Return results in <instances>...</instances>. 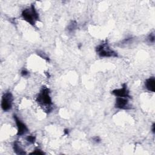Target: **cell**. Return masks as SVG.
<instances>
[{"mask_svg":"<svg viewBox=\"0 0 155 155\" xmlns=\"http://www.w3.org/2000/svg\"><path fill=\"white\" fill-rule=\"evenodd\" d=\"M21 16L24 20L32 26H35L36 22L40 19L39 14L33 4H32L30 7L24 9L21 13Z\"/></svg>","mask_w":155,"mask_h":155,"instance_id":"6da1fadb","label":"cell"},{"mask_svg":"<svg viewBox=\"0 0 155 155\" xmlns=\"http://www.w3.org/2000/svg\"><path fill=\"white\" fill-rule=\"evenodd\" d=\"M36 102L41 106L45 107L47 108L51 109V106L52 105V101L50 96V90L46 87H43L40 92L39 93L37 98ZM50 109V110H51Z\"/></svg>","mask_w":155,"mask_h":155,"instance_id":"7a4b0ae2","label":"cell"},{"mask_svg":"<svg viewBox=\"0 0 155 155\" xmlns=\"http://www.w3.org/2000/svg\"><path fill=\"white\" fill-rule=\"evenodd\" d=\"M96 53L101 58H116L118 53L111 49L107 41H104L96 47Z\"/></svg>","mask_w":155,"mask_h":155,"instance_id":"3957f363","label":"cell"},{"mask_svg":"<svg viewBox=\"0 0 155 155\" xmlns=\"http://www.w3.org/2000/svg\"><path fill=\"white\" fill-rule=\"evenodd\" d=\"M13 97L10 92L5 93L2 96L1 106L4 111H7L12 109Z\"/></svg>","mask_w":155,"mask_h":155,"instance_id":"277c9868","label":"cell"},{"mask_svg":"<svg viewBox=\"0 0 155 155\" xmlns=\"http://www.w3.org/2000/svg\"><path fill=\"white\" fill-rule=\"evenodd\" d=\"M13 118L15 121L18 131H17V135L18 136H22L25 134H26L28 132V128L26 125L24 123H23L18 118V116L16 114L13 115Z\"/></svg>","mask_w":155,"mask_h":155,"instance_id":"5b68a950","label":"cell"},{"mask_svg":"<svg viewBox=\"0 0 155 155\" xmlns=\"http://www.w3.org/2000/svg\"><path fill=\"white\" fill-rule=\"evenodd\" d=\"M111 93L115 96L116 97H121V98H130V95L129 94V91L127 87V85L124 84L123 85L122 88L118 89L113 90Z\"/></svg>","mask_w":155,"mask_h":155,"instance_id":"8992f818","label":"cell"},{"mask_svg":"<svg viewBox=\"0 0 155 155\" xmlns=\"http://www.w3.org/2000/svg\"><path fill=\"white\" fill-rule=\"evenodd\" d=\"M115 107L121 110H128L131 108L128 103V98H121V97H116Z\"/></svg>","mask_w":155,"mask_h":155,"instance_id":"52a82bcc","label":"cell"},{"mask_svg":"<svg viewBox=\"0 0 155 155\" xmlns=\"http://www.w3.org/2000/svg\"><path fill=\"white\" fill-rule=\"evenodd\" d=\"M145 89L151 92H155V78L154 77H150L147 79L144 83Z\"/></svg>","mask_w":155,"mask_h":155,"instance_id":"ba28073f","label":"cell"},{"mask_svg":"<svg viewBox=\"0 0 155 155\" xmlns=\"http://www.w3.org/2000/svg\"><path fill=\"white\" fill-rule=\"evenodd\" d=\"M13 150L15 151V153L16 154L18 155H23L26 154L25 151L23 150V148L21 147L20 144H19V142L18 141H15L13 143Z\"/></svg>","mask_w":155,"mask_h":155,"instance_id":"9c48e42d","label":"cell"},{"mask_svg":"<svg viewBox=\"0 0 155 155\" xmlns=\"http://www.w3.org/2000/svg\"><path fill=\"white\" fill-rule=\"evenodd\" d=\"M76 23L75 21H72L71 23L68 26V31L69 32H73L76 28Z\"/></svg>","mask_w":155,"mask_h":155,"instance_id":"30bf717a","label":"cell"},{"mask_svg":"<svg viewBox=\"0 0 155 155\" xmlns=\"http://www.w3.org/2000/svg\"><path fill=\"white\" fill-rule=\"evenodd\" d=\"M154 38H155V37H154V33H150L148 35V36L147 38V40H148V41L150 43H154Z\"/></svg>","mask_w":155,"mask_h":155,"instance_id":"8fae6325","label":"cell"},{"mask_svg":"<svg viewBox=\"0 0 155 155\" xmlns=\"http://www.w3.org/2000/svg\"><path fill=\"white\" fill-rule=\"evenodd\" d=\"M35 137H33V136H29V137H27L26 140L27 142H29L30 144H34L35 141Z\"/></svg>","mask_w":155,"mask_h":155,"instance_id":"7c38bea8","label":"cell"},{"mask_svg":"<svg viewBox=\"0 0 155 155\" xmlns=\"http://www.w3.org/2000/svg\"><path fill=\"white\" fill-rule=\"evenodd\" d=\"M45 153L42 151L40 149H35V151H33L32 153H30V154H44Z\"/></svg>","mask_w":155,"mask_h":155,"instance_id":"4fadbf2b","label":"cell"},{"mask_svg":"<svg viewBox=\"0 0 155 155\" xmlns=\"http://www.w3.org/2000/svg\"><path fill=\"white\" fill-rule=\"evenodd\" d=\"M92 140H93V141L94 142H96V143H99V142H101V139H100V138L98 137H94L92 138Z\"/></svg>","mask_w":155,"mask_h":155,"instance_id":"5bb4252c","label":"cell"},{"mask_svg":"<svg viewBox=\"0 0 155 155\" xmlns=\"http://www.w3.org/2000/svg\"><path fill=\"white\" fill-rule=\"evenodd\" d=\"M21 74L23 76H27V75H29V72L26 70H23L21 72Z\"/></svg>","mask_w":155,"mask_h":155,"instance_id":"9a60e30c","label":"cell"},{"mask_svg":"<svg viewBox=\"0 0 155 155\" xmlns=\"http://www.w3.org/2000/svg\"><path fill=\"white\" fill-rule=\"evenodd\" d=\"M155 124H154V123L152 125V128H151V130H152V132L153 133H154V131H155Z\"/></svg>","mask_w":155,"mask_h":155,"instance_id":"2e32d148","label":"cell"},{"mask_svg":"<svg viewBox=\"0 0 155 155\" xmlns=\"http://www.w3.org/2000/svg\"><path fill=\"white\" fill-rule=\"evenodd\" d=\"M64 133H65L66 134H69V130L66 129V130H64Z\"/></svg>","mask_w":155,"mask_h":155,"instance_id":"e0dca14e","label":"cell"}]
</instances>
